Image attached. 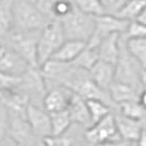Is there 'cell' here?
Segmentation results:
<instances>
[{
    "instance_id": "obj_1",
    "label": "cell",
    "mask_w": 146,
    "mask_h": 146,
    "mask_svg": "<svg viewBox=\"0 0 146 146\" xmlns=\"http://www.w3.org/2000/svg\"><path fill=\"white\" fill-rule=\"evenodd\" d=\"M51 22L31 0H13V30L15 32L42 31Z\"/></svg>"
},
{
    "instance_id": "obj_2",
    "label": "cell",
    "mask_w": 146,
    "mask_h": 146,
    "mask_svg": "<svg viewBox=\"0 0 146 146\" xmlns=\"http://www.w3.org/2000/svg\"><path fill=\"white\" fill-rule=\"evenodd\" d=\"M59 21L66 40L88 43L95 31V17L80 11L76 6L69 15Z\"/></svg>"
},
{
    "instance_id": "obj_3",
    "label": "cell",
    "mask_w": 146,
    "mask_h": 146,
    "mask_svg": "<svg viewBox=\"0 0 146 146\" xmlns=\"http://www.w3.org/2000/svg\"><path fill=\"white\" fill-rule=\"evenodd\" d=\"M66 41L65 34L58 20L51 21L44 28L38 37L37 43V63L38 68L51 60L52 56Z\"/></svg>"
},
{
    "instance_id": "obj_4",
    "label": "cell",
    "mask_w": 146,
    "mask_h": 146,
    "mask_svg": "<svg viewBox=\"0 0 146 146\" xmlns=\"http://www.w3.org/2000/svg\"><path fill=\"white\" fill-rule=\"evenodd\" d=\"M143 67L139 62L129 53L125 45L124 37L121 35V50L120 56L115 64V81L130 85L132 87L143 90L141 85V73Z\"/></svg>"
},
{
    "instance_id": "obj_5",
    "label": "cell",
    "mask_w": 146,
    "mask_h": 146,
    "mask_svg": "<svg viewBox=\"0 0 146 146\" xmlns=\"http://www.w3.org/2000/svg\"><path fill=\"white\" fill-rule=\"evenodd\" d=\"M41 31L15 32L12 31L6 38L8 45L15 51L32 68H38L37 43Z\"/></svg>"
},
{
    "instance_id": "obj_6",
    "label": "cell",
    "mask_w": 146,
    "mask_h": 146,
    "mask_svg": "<svg viewBox=\"0 0 146 146\" xmlns=\"http://www.w3.org/2000/svg\"><path fill=\"white\" fill-rule=\"evenodd\" d=\"M18 90L29 98L31 104L42 107L44 97L47 92V86L41 69L29 68L21 76V84Z\"/></svg>"
},
{
    "instance_id": "obj_7",
    "label": "cell",
    "mask_w": 146,
    "mask_h": 146,
    "mask_svg": "<svg viewBox=\"0 0 146 146\" xmlns=\"http://www.w3.org/2000/svg\"><path fill=\"white\" fill-rule=\"evenodd\" d=\"M96 27L94 34L87 43L88 46L98 47L101 41L112 34H124L130 24L129 21L122 20L114 15H102L95 17Z\"/></svg>"
},
{
    "instance_id": "obj_8",
    "label": "cell",
    "mask_w": 146,
    "mask_h": 146,
    "mask_svg": "<svg viewBox=\"0 0 146 146\" xmlns=\"http://www.w3.org/2000/svg\"><path fill=\"white\" fill-rule=\"evenodd\" d=\"M84 135L91 146H99L108 142L121 141L113 113H110L101 121L92 124L88 129H85Z\"/></svg>"
},
{
    "instance_id": "obj_9",
    "label": "cell",
    "mask_w": 146,
    "mask_h": 146,
    "mask_svg": "<svg viewBox=\"0 0 146 146\" xmlns=\"http://www.w3.org/2000/svg\"><path fill=\"white\" fill-rule=\"evenodd\" d=\"M27 120L34 135L40 141L52 136L51 114L46 112L42 107L30 103L27 111Z\"/></svg>"
},
{
    "instance_id": "obj_10",
    "label": "cell",
    "mask_w": 146,
    "mask_h": 146,
    "mask_svg": "<svg viewBox=\"0 0 146 146\" xmlns=\"http://www.w3.org/2000/svg\"><path fill=\"white\" fill-rule=\"evenodd\" d=\"M73 91L60 85H52L51 88H47V92L44 97L43 109L52 113H57L65 111L68 108Z\"/></svg>"
},
{
    "instance_id": "obj_11",
    "label": "cell",
    "mask_w": 146,
    "mask_h": 146,
    "mask_svg": "<svg viewBox=\"0 0 146 146\" xmlns=\"http://www.w3.org/2000/svg\"><path fill=\"white\" fill-rule=\"evenodd\" d=\"M67 111L70 115L73 124L79 125L84 129H88L92 125V121L88 110L87 100H85L80 96L73 94Z\"/></svg>"
},
{
    "instance_id": "obj_12",
    "label": "cell",
    "mask_w": 146,
    "mask_h": 146,
    "mask_svg": "<svg viewBox=\"0 0 146 146\" xmlns=\"http://www.w3.org/2000/svg\"><path fill=\"white\" fill-rule=\"evenodd\" d=\"M89 75L98 87L109 91L111 85L115 81V65L99 59L89 70Z\"/></svg>"
},
{
    "instance_id": "obj_13",
    "label": "cell",
    "mask_w": 146,
    "mask_h": 146,
    "mask_svg": "<svg viewBox=\"0 0 146 146\" xmlns=\"http://www.w3.org/2000/svg\"><path fill=\"white\" fill-rule=\"evenodd\" d=\"M31 66L10 46L5 56L0 59V73L10 76H22Z\"/></svg>"
},
{
    "instance_id": "obj_14",
    "label": "cell",
    "mask_w": 146,
    "mask_h": 146,
    "mask_svg": "<svg viewBox=\"0 0 146 146\" xmlns=\"http://www.w3.org/2000/svg\"><path fill=\"white\" fill-rule=\"evenodd\" d=\"M114 119L121 139L127 143H131V142H136L139 139L143 129L139 121L124 117L119 112L114 113Z\"/></svg>"
},
{
    "instance_id": "obj_15",
    "label": "cell",
    "mask_w": 146,
    "mask_h": 146,
    "mask_svg": "<svg viewBox=\"0 0 146 146\" xmlns=\"http://www.w3.org/2000/svg\"><path fill=\"white\" fill-rule=\"evenodd\" d=\"M85 130L81 133L74 132V126L59 136H48L40 141V146H91L88 143L85 135Z\"/></svg>"
},
{
    "instance_id": "obj_16",
    "label": "cell",
    "mask_w": 146,
    "mask_h": 146,
    "mask_svg": "<svg viewBox=\"0 0 146 146\" xmlns=\"http://www.w3.org/2000/svg\"><path fill=\"white\" fill-rule=\"evenodd\" d=\"M97 48L99 53V59L115 65L120 56L121 34H112L106 37L101 41Z\"/></svg>"
},
{
    "instance_id": "obj_17",
    "label": "cell",
    "mask_w": 146,
    "mask_h": 146,
    "mask_svg": "<svg viewBox=\"0 0 146 146\" xmlns=\"http://www.w3.org/2000/svg\"><path fill=\"white\" fill-rule=\"evenodd\" d=\"M139 89L126 85L123 82L114 81L109 88V95L113 104L117 107L121 103L129 102V101H139Z\"/></svg>"
},
{
    "instance_id": "obj_18",
    "label": "cell",
    "mask_w": 146,
    "mask_h": 146,
    "mask_svg": "<svg viewBox=\"0 0 146 146\" xmlns=\"http://www.w3.org/2000/svg\"><path fill=\"white\" fill-rule=\"evenodd\" d=\"M87 43L79 42V41H72V40H66L64 43L60 45L55 54L52 56L51 60L59 62V63H73L75 58L79 55Z\"/></svg>"
},
{
    "instance_id": "obj_19",
    "label": "cell",
    "mask_w": 146,
    "mask_h": 146,
    "mask_svg": "<svg viewBox=\"0 0 146 146\" xmlns=\"http://www.w3.org/2000/svg\"><path fill=\"white\" fill-rule=\"evenodd\" d=\"M13 30V0H0V38L6 40Z\"/></svg>"
},
{
    "instance_id": "obj_20",
    "label": "cell",
    "mask_w": 146,
    "mask_h": 146,
    "mask_svg": "<svg viewBox=\"0 0 146 146\" xmlns=\"http://www.w3.org/2000/svg\"><path fill=\"white\" fill-rule=\"evenodd\" d=\"M145 6L146 0H129L114 15L125 21H135Z\"/></svg>"
},
{
    "instance_id": "obj_21",
    "label": "cell",
    "mask_w": 146,
    "mask_h": 146,
    "mask_svg": "<svg viewBox=\"0 0 146 146\" xmlns=\"http://www.w3.org/2000/svg\"><path fill=\"white\" fill-rule=\"evenodd\" d=\"M98 60H99L98 48L86 45V47L79 53V55L75 58V60L72 64L77 66L78 68L89 72Z\"/></svg>"
},
{
    "instance_id": "obj_22",
    "label": "cell",
    "mask_w": 146,
    "mask_h": 146,
    "mask_svg": "<svg viewBox=\"0 0 146 146\" xmlns=\"http://www.w3.org/2000/svg\"><path fill=\"white\" fill-rule=\"evenodd\" d=\"M51 124H52V136H59L65 134L68 131L72 125V119L68 113V111H62L57 113L51 114Z\"/></svg>"
},
{
    "instance_id": "obj_23",
    "label": "cell",
    "mask_w": 146,
    "mask_h": 146,
    "mask_svg": "<svg viewBox=\"0 0 146 146\" xmlns=\"http://www.w3.org/2000/svg\"><path fill=\"white\" fill-rule=\"evenodd\" d=\"M125 45L129 53L139 62L143 68H146V37L125 40Z\"/></svg>"
},
{
    "instance_id": "obj_24",
    "label": "cell",
    "mask_w": 146,
    "mask_h": 146,
    "mask_svg": "<svg viewBox=\"0 0 146 146\" xmlns=\"http://www.w3.org/2000/svg\"><path fill=\"white\" fill-rule=\"evenodd\" d=\"M87 106L92 124L101 121L107 115H109L110 113H112L111 112L112 108L109 104H107L103 101H100V100H87Z\"/></svg>"
},
{
    "instance_id": "obj_25",
    "label": "cell",
    "mask_w": 146,
    "mask_h": 146,
    "mask_svg": "<svg viewBox=\"0 0 146 146\" xmlns=\"http://www.w3.org/2000/svg\"><path fill=\"white\" fill-rule=\"evenodd\" d=\"M117 112L126 117L139 121L145 112V108L139 101H129V102L119 104Z\"/></svg>"
},
{
    "instance_id": "obj_26",
    "label": "cell",
    "mask_w": 146,
    "mask_h": 146,
    "mask_svg": "<svg viewBox=\"0 0 146 146\" xmlns=\"http://www.w3.org/2000/svg\"><path fill=\"white\" fill-rule=\"evenodd\" d=\"M74 3L80 11L89 15L99 17L107 15L103 9L101 0H74Z\"/></svg>"
},
{
    "instance_id": "obj_27",
    "label": "cell",
    "mask_w": 146,
    "mask_h": 146,
    "mask_svg": "<svg viewBox=\"0 0 146 146\" xmlns=\"http://www.w3.org/2000/svg\"><path fill=\"white\" fill-rule=\"evenodd\" d=\"M122 36L125 40L129 38H139V37H146V25L139 23V21H131L127 30L124 34H122Z\"/></svg>"
},
{
    "instance_id": "obj_28",
    "label": "cell",
    "mask_w": 146,
    "mask_h": 146,
    "mask_svg": "<svg viewBox=\"0 0 146 146\" xmlns=\"http://www.w3.org/2000/svg\"><path fill=\"white\" fill-rule=\"evenodd\" d=\"M10 129V114L7 107L0 100V141L9 135Z\"/></svg>"
},
{
    "instance_id": "obj_29",
    "label": "cell",
    "mask_w": 146,
    "mask_h": 146,
    "mask_svg": "<svg viewBox=\"0 0 146 146\" xmlns=\"http://www.w3.org/2000/svg\"><path fill=\"white\" fill-rule=\"evenodd\" d=\"M59 1L62 0H36L35 5L45 17H47L51 21H53V8Z\"/></svg>"
},
{
    "instance_id": "obj_30",
    "label": "cell",
    "mask_w": 146,
    "mask_h": 146,
    "mask_svg": "<svg viewBox=\"0 0 146 146\" xmlns=\"http://www.w3.org/2000/svg\"><path fill=\"white\" fill-rule=\"evenodd\" d=\"M129 0H101L107 15H115Z\"/></svg>"
},
{
    "instance_id": "obj_31",
    "label": "cell",
    "mask_w": 146,
    "mask_h": 146,
    "mask_svg": "<svg viewBox=\"0 0 146 146\" xmlns=\"http://www.w3.org/2000/svg\"><path fill=\"white\" fill-rule=\"evenodd\" d=\"M0 146H19V144L12 137H10L8 135L7 137H5L3 139L0 141Z\"/></svg>"
},
{
    "instance_id": "obj_32",
    "label": "cell",
    "mask_w": 146,
    "mask_h": 146,
    "mask_svg": "<svg viewBox=\"0 0 146 146\" xmlns=\"http://www.w3.org/2000/svg\"><path fill=\"white\" fill-rule=\"evenodd\" d=\"M9 45H8L7 41L3 38H0V59L5 56V54L7 53Z\"/></svg>"
},
{
    "instance_id": "obj_33",
    "label": "cell",
    "mask_w": 146,
    "mask_h": 146,
    "mask_svg": "<svg viewBox=\"0 0 146 146\" xmlns=\"http://www.w3.org/2000/svg\"><path fill=\"white\" fill-rule=\"evenodd\" d=\"M127 142L125 141H114V142H108V143H104V144H101L99 146H127Z\"/></svg>"
},
{
    "instance_id": "obj_34",
    "label": "cell",
    "mask_w": 146,
    "mask_h": 146,
    "mask_svg": "<svg viewBox=\"0 0 146 146\" xmlns=\"http://www.w3.org/2000/svg\"><path fill=\"white\" fill-rule=\"evenodd\" d=\"M139 102L146 109V89H143L139 96Z\"/></svg>"
},
{
    "instance_id": "obj_35",
    "label": "cell",
    "mask_w": 146,
    "mask_h": 146,
    "mask_svg": "<svg viewBox=\"0 0 146 146\" xmlns=\"http://www.w3.org/2000/svg\"><path fill=\"white\" fill-rule=\"evenodd\" d=\"M136 21H139V23H142V24L146 25V6H145V8L142 10V12L139 13V17H137Z\"/></svg>"
},
{
    "instance_id": "obj_36",
    "label": "cell",
    "mask_w": 146,
    "mask_h": 146,
    "mask_svg": "<svg viewBox=\"0 0 146 146\" xmlns=\"http://www.w3.org/2000/svg\"><path fill=\"white\" fill-rule=\"evenodd\" d=\"M136 143L139 146H146V131L142 132V134H141L139 139L136 141Z\"/></svg>"
},
{
    "instance_id": "obj_37",
    "label": "cell",
    "mask_w": 146,
    "mask_h": 146,
    "mask_svg": "<svg viewBox=\"0 0 146 146\" xmlns=\"http://www.w3.org/2000/svg\"><path fill=\"white\" fill-rule=\"evenodd\" d=\"M141 85L143 89H146V68H143L141 73Z\"/></svg>"
},
{
    "instance_id": "obj_38",
    "label": "cell",
    "mask_w": 146,
    "mask_h": 146,
    "mask_svg": "<svg viewBox=\"0 0 146 146\" xmlns=\"http://www.w3.org/2000/svg\"><path fill=\"white\" fill-rule=\"evenodd\" d=\"M141 126H142V129H143V131H146V109H145V112H144V114H143V117L142 119L139 121Z\"/></svg>"
},
{
    "instance_id": "obj_39",
    "label": "cell",
    "mask_w": 146,
    "mask_h": 146,
    "mask_svg": "<svg viewBox=\"0 0 146 146\" xmlns=\"http://www.w3.org/2000/svg\"><path fill=\"white\" fill-rule=\"evenodd\" d=\"M127 146H139V145H137V143H136V142H131V143H129V144H127Z\"/></svg>"
},
{
    "instance_id": "obj_40",
    "label": "cell",
    "mask_w": 146,
    "mask_h": 146,
    "mask_svg": "<svg viewBox=\"0 0 146 146\" xmlns=\"http://www.w3.org/2000/svg\"><path fill=\"white\" fill-rule=\"evenodd\" d=\"M31 1H33V2H35V1H36V0H31Z\"/></svg>"
},
{
    "instance_id": "obj_41",
    "label": "cell",
    "mask_w": 146,
    "mask_h": 146,
    "mask_svg": "<svg viewBox=\"0 0 146 146\" xmlns=\"http://www.w3.org/2000/svg\"><path fill=\"white\" fill-rule=\"evenodd\" d=\"M38 143H40V142H38ZM37 146H40V144H37Z\"/></svg>"
}]
</instances>
